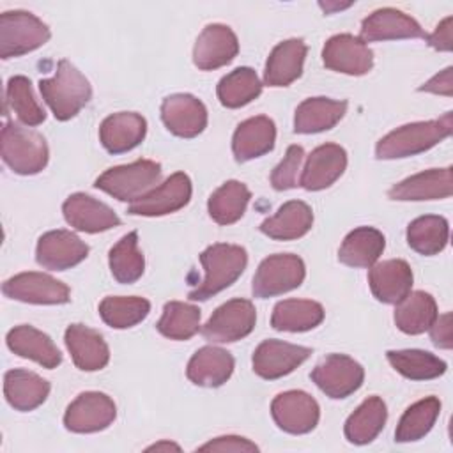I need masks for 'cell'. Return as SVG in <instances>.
Wrapping results in <instances>:
<instances>
[{
  "label": "cell",
  "instance_id": "1",
  "mask_svg": "<svg viewBox=\"0 0 453 453\" xmlns=\"http://www.w3.org/2000/svg\"><path fill=\"white\" fill-rule=\"evenodd\" d=\"M453 113L448 111L435 120L412 122L382 136L375 147L379 159H400L416 156L435 147L439 142L451 134Z\"/></svg>",
  "mask_w": 453,
  "mask_h": 453
},
{
  "label": "cell",
  "instance_id": "2",
  "mask_svg": "<svg viewBox=\"0 0 453 453\" xmlns=\"http://www.w3.org/2000/svg\"><path fill=\"white\" fill-rule=\"evenodd\" d=\"M39 90L57 120L73 119L92 97L88 80L65 58L58 62L53 78L39 81Z\"/></svg>",
  "mask_w": 453,
  "mask_h": 453
},
{
  "label": "cell",
  "instance_id": "3",
  "mask_svg": "<svg viewBox=\"0 0 453 453\" xmlns=\"http://www.w3.org/2000/svg\"><path fill=\"white\" fill-rule=\"evenodd\" d=\"M205 271L203 281L189 292L191 301H207L218 292L230 287L246 269L248 253L237 244H212L200 255Z\"/></svg>",
  "mask_w": 453,
  "mask_h": 453
},
{
  "label": "cell",
  "instance_id": "4",
  "mask_svg": "<svg viewBox=\"0 0 453 453\" xmlns=\"http://www.w3.org/2000/svg\"><path fill=\"white\" fill-rule=\"evenodd\" d=\"M2 159L14 173H39L48 165L46 140L37 131L5 122L2 127Z\"/></svg>",
  "mask_w": 453,
  "mask_h": 453
},
{
  "label": "cell",
  "instance_id": "5",
  "mask_svg": "<svg viewBox=\"0 0 453 453\" xmlns=\"http://www.w3.org/2000/svg\"><path fill=\"white\" fill-rule=\"evenodd\" d=\"M161 165L152 159H138L129 165L108 168L101 173L94 186L120 202H134L157 184Z\"/></svg>",
  "mask_w": 453,
  "mask_h": 453
},
{
  "label": "cell",
  "instance_id": "6",
  "mask_svg": "<svg viewBox=\"0 0 453 453\" xmlns=\"http://www.w3.org/2000/svg\"><path fill=\"white\" fill-rule=\"evenodd\" d=\"M50 35L48 25L32 12L5 11L0 14V57L4 60L41 48Z\"/></svg>",
  "mask_w": 453,
  "mask_h": 453
},
{
  "label": "cell",
  "instance_id": "7",
  "mask_svg": "<svg viewBox=\"0 0 453 453\" xmlns=\"http://www.w3.org/2000/svg\"><path fill=\"white\" fill-rule=\"evenodd\" d=\"M306 276L303 258L292 253H276L264 258L253 278V296L267 299L297 288Z\"/></svg>",
  "mask_w": 453,
  "mask_h": 453
},
{
  "label": "cell",
  "instance_id": "8",
  "mask_svg": "<svg viewBox=\"0 0 453 453\" xmlns=\"http://www.w3.org/2000/svg\"><path fill=\"white\" fill-rule=\"evenodd\" d=\"M257 322V310L248 299H230L218 306L202 327L209 342L228 343L248 336Z\"/></svg>",
  "mask_w": 453,
  "mask_h": 453
},
{
  "label": "cell",
  "instance_id": "9",
  "mask_svg": "<svg viewBox=\"0 0 453 453\" xmlns=\"http://www.w3.org/2000/svg\"><path fill=\"white\" fill-rule=\"evenodd\" d=\"M310 377L322 393L338 400L347 398L361 388L365 370L345 354H329L311 370Z\"/></svg>",
  "mask_w": 453,
  "mask_h": 453
},
{
  "label": "cell",
  "instance_id": "10",
  "mask_svg": "<svg viewBox=\"0 0 453 453\" xmlns=\"http://www.w3.org/2000/svg\"><path fill=\"white\" fill-rule=\"evenodd\" d=\"M117 416L113 400L99 391L78 395L64 414V425L74 434H92L108 428Z\"/></svg>",
  "mask_w": 453,
  "mask_h": 453
},
{
  "label": "cell",
  "instance_id": "11",
  "mask_svg": "<svg viewBox=\"0 0 453 453\" xmlns=\"http://www.w3.org/2000/svg\"><path fill=\"white\" fill-rule=\"evenodd\" d=\"M4 296L32 304H62L69 301V287L44 273H19L2 285Z\"/></svg>",
  "mask_w": 453,
  "mask_h": 453
},
{
  "label": "cell",
  "instance_id": "12",
  "mask_svg": "<svg viewBox=\"0 0 453 453\" xmlns=\"http://www.w3.org/2000/svg\"><path fill=\"white\" fill-rule=\"evenodd\" d=\"M271 414L274 423L287 434L301 435L311 432L320 418L319 403L304 391L280 393L271 403Z\"/></svg>",
  "mask_w": 453,
  "mask_h": 453
},
{
  "label": "cell",
  "instance_id": "13",
  "mask_svg": "<svg viewBox=\"0 0 453 453\" xmlns=\"http://www.w3.org/2000/svg\"><path fill=\"white\" fill-rule=\"evenodd\" d=\"M191 198V180L184 172L172 173L161 186L131 202L127 212L133 216H165L182 209Z\"/></svg>",
  "mask_w": 453,
  "mask_h": 453
},
{
  "label": "cell",
  "instance_id": "14",
  "mask_svg": "<svg viewBox=\"0 0 453 453\" xmlns=\"http://www.w3.org/2000/svg\"><path fill=\"white\" fill-rule=\"evenodd\" d=\"M88 255V246L69 230H51L39 237L35 248V260L39 265L51 271H65Z\"/></svg>",
  "mask_w": 453,
  "mask_h": 453
},
{
  "label": "cell",
  "instance_id": "15",
  "mask_svg": "<svg viewBox=\"0 0 453 453\" xmlns=\"http://www.w3.org/2000/svg\"><path fill=\"white\" fill-rule=\"evenodd\" d=\"M324 65L331 71L363 76L373 67V53L359 37L338 34L327 39L322 50Z\"/></svg>",
  "mask_w": 453,
  "mask_h": 453
},
{
  "label": "cell",
  "instance_id": "16",
  "mask_svg": "<svg viewBox=\"0 0 453 453\" xmlns=\"http://www.w3.org/2000/svg\"><path fill=\"white\" fill-rule=\"evenodd\" d=\"M311 354V349L281 340H264L253 352V372L267 380L294 372Z\"/></svg>",
  "mask_w": 453,
  "mask_h": 453
},
{
  "label": "cell",
  "instance_id": "17",
  "mask_svg": "<svg viewBox=\"0 0 453 453\" xmlns=\"http://www.w3.org/2000/svg\"><path fill=\"white\" fill-rule=\"evenodd\" d=\"M239 51L237 35L221 23L207 25L193 48V62L202 71H212L230 64Z\"/></svg>",
  "mask_w": 453,
  "mask_h": 453
},
{
  "label": "cell",
  "instance_id": "18",
  "mask_svg": "<svg viewBox=\"0 0 453 453\" xmlns=\"http://www.w3.org/2000/svg\"><path fill=\"white\" fill-rule=\"evenodd\" d=\"M161 119L175 136L195 138L207 126V110L191 94H172L161 104Z\"/></svg>",
  "mask_w": 453,
  "mask_h": 453
},
{
  "label": "cell",
  "instance_id": "19",
  "mask_svg": "<svg viewBox=\"0 0 453 453\" xmlns=\"http://www.w3.org/2000/svg\"><path fill=\"white\" fill-rule=\"evenodd\" d=\"M62 212L73 228L87 234L104 232L120 225V218L113 212V209L85 193L71 195L64 202Z\"/></svg>",
  "mask_w": 453,
  "mask_h": 453
},
{
  "label": "cell",
  "instance_id": "20",
  "mask_svg": "<svg viewBox=\"0 0 453 453\" xmlns=\"http://www.w3.org/2000/svg\"><path fill=\"white\" fill-rule=\"evenodd\" d=\"M425 35L426 34L414 18L398 9L384 7L373 11L368 18L363 19L359 39L363 42H373L391 39H418Z\"/></svg>",
  "mask_w": 453,
  "mask_h": 453
},
{
  "label": "cell",
  "instance_id": "21",
  "mask_svg": "<svg viewBox=\"0 0 453 453\" xmlns=\"http://www.w3.org/2000/svg\"><path fill=\"white\" fill-rule=\"evenodd\" d=\"M347 168V152L336 143H324L311 150L299 184L308 191L329 188Z\"/></svg>",
  "mask_w": 453,
  "mask_h": 453
},
{
  "label": "cell",
  "instance_id": "22",
  "mask_svg": "<svg viewBox=\"0 0 453 453\" xmlns=\"http://www.w3.org/2000/svg\"><path fill=\"white\" fill-rule=\"evenodd\" d=\"M453 191V172L451 166L432 168L411 175L389 189L391 200L416 202V200H441L451 196Z\"/></svg>",
  "mask_w": 453,
  "mask_h": 453
},
{
  "label": "cell",
  "instance_id": "23",
  "mask_svg": "<svg viewBox=\"0 0 453 453\" xmlns=\"http://www.w3.org/2000/svg\"><path fill=\"white\" fill-rule=\"evenodd\" d=\"M412 280V269L402 258L377 262L368 273L372 294L377 301L386 304H396L402 301L411 292Z\"/></svg>",
  "mask_w": 453,
  "mask_h": 453
},
{
  "label": "cell",
  "instance_id": "24",
  "mask_svg": "<svg viewBox=\"0 0 453 453\" xmlns=\"http://www.w3.org/2000/svg\"><path fill=\"white\" fill-rule=\"evenodd\" d=\"M147 122L134 111H119L106 117L99 127V140L110 154H122L143 142Z\"/></svg>",
  "mask_w": 453,
  "mask_h": 453
},
{
  "label": "cell",
  "instance_id": "25",
  "mask_svg": "<svg viewBox=\"0 0 453 453\" xmlns=\"http://www.w3.org/2000/svg\"><path fill=\"white\" fill-rule=\"evenodd\" d=\"M65 345L74 365L83 372H96L108 365L110 349L103 336L83 324H71L65 329Z\"/></svg>",
  "mask_w": 453,
  "mask_h": 453
},
{
  "label": "cell",
  "instance_id": "26",
  "mask_svg": "<svg viewBox=\"0 0 453 453\" xmlns=\"http://www.w3.org/2000/svg\"><path fill=\"white\" fill-rule=\"evenodd\" d=\"M276 140V126L265 117H251L241 122L232 138V150L239 163L260 157L273 150Z\"/></svg>",
  "mask_w": 453,
  "mask_h": 453
},
{
  "label": "cell",
  "instance_id": "27",
  "mask_svg": "<svg viewBox=\"0 0 453 453\" xmlns=\"http://www.w3.org/2000/svg\"><path fill=\"white\" fill-rule=\"evenodd\" d=\"M5 342L14 354H18L19 357L32 359L44 368L51 370L62 363V354L53 343V340L46 333L35 329L34 326L23 324L12 327L7 333Z\"/></svg>",
  "mask_w": 453,
  "mask_h": 453
},
{
  "label": "cell",
  "instance_id": "28",
  "mask_svg": "<svg viewBox=\"0 0 453 453\" xmlns=\"http://www.w3.org/2000/svg\"><path fill=\"white\" fill-rule=\"evenodd\" d=\"M306 51L308 48L303 39H287L274 46L265 62L264 83L269 87H287L296 81L303 73Z\"/></svg>",
  "mask_w": 453,
  "mask_h": 453
},
{
  "label": "cell",
  "instance_id": "29",
  "mask_svg": "<svg viewBox=\"0 0 453 453\" xmlns=\"http://www.w3.org/2000/svg\"><path fill=\"white\" fill-rule=\"evenodd\" d=\"M234 372V357L230 352L219 347H202L198 349L186 368L188 379L203 388H218L225 384Z\"/></svg>",
  "mask_w": 453,
  "mask_h": 453
},
{
  "label": "cell",
  "instance_id": "30",
  "mask_svg": "<svg viewBox=\"0 0 453 453\" xmlns=\"http://www.w3.org/2000/svg\"><path fill=\"white\" fill-rule=\"evenodd\" d=\"M4 395L16 411H34L48 398L50 382L34 372L14 368L4 377Z\"/></svg>",
  "mask_w": 453,
  "mask_h": 453
},
{
  "label": "cell",
  "instance_id": "31",
  "mask_svg": "<svg viewBox=\"0 0 453 453\" xmlns=\"http://www.w3.org/2000/svg\"><path fill=\"white\" fill-rule=\"evenodd\" d=\"M347 111V101L329 97L304 99L294 115V131L301 134L320 133L334 127Z\"/></svg>",
  "mask_w": 453,
  "mask_h": 453
},
{
  "label": "cell",
  "instance_id": "32",
  "mask_svg": "<svg viewBox=\"0 0 453 453\" xmlns=\"http://www.w3.org/2000/svg\"><path fill=\"white\" fill-rule=\"evenodd\" d=\"M313 225L311 207L301 200H290L283 203L278 212L262 221L260 230L278 241L299 239L310 232Z\"/></svg>",
  "mask_w": 453,
  "mask_h": 453
},
{
  "label": "cell",
  "instance_id": "33",
  "mask_svg": "<svg viewBox=\"0 0 453 453\" xmlns=\"http://www.w3.org/2000/svg\"><path fill=\"white\" fill-rule=\"evenodd\" d=\"M386 239L373 226H359L347 234L340 250L338 260L349 267H372L382 255Z\"/></svg>",
  "mask_w": 453,
  "mask_h": 453
},
{
  "label": "cell",
  "instance_id": "34",
  "mask_svg": "<svg viewBox=\"0 0 453 453\" xmlns=\"http://www.w3.org/2000/svg\"><path fill=\"white\" fill-rule=\"evenodd\" d=\"M437 315L435 299L428 292L416 290L396 303L395 324L407 334H421L430 329Z\"/></svg>",
  "mask_w": 453,
  "mask_h": 453
},
{
  "label": "cell",
  "instance_id": "35",
  "mask_svg": "<svg viewBox=\"0 0 453 453\" xmlns=\"http://www.w3.org/2000/svg\"><path fill=\"white\" fill-rule=\"evenodd\" d=\"M324 320V308L310 299H285L280 301L271 317V326L276 331H308Z\"/></svg>",
  "mask_w": 453,
  "mask_h": 453
},
{
  "label": "cell",
  "instance_id": "36",
  "mask_svg": "<svg viewBox=\"0 0 453 453\" xmlns=\"http://www.w3.org/2000/svg\"><path fill=\"white\" fill-rule=\"evenodd\" d=\"M386 419L388 409L382 398L370 396L347 418L345 437L352 444H368L380 434Z\"/></svg>",
  "mask_w": 453,
  "mask_h": 453
},
{
  "label": "cell",
  "instance_id": "37",
  "mask_svg": "<svg viewBox=\"0 0 453 453\" xmlns=\"http://www.w3.org/2000/svg\"><path fill=\"white\" fill-rule=\"evenodd\" d=\"M250 198L251 193L246 184L239 180H226L209 196V216L218 225H232L242 218Z\"/></svg>",
  "mask_w": 453,
  "mask_h": 453
},
{
  "label": "cell",
  "instance_id": "38",
  "mask_svg": "<svg viewBox=\"0 0 453 453\" xmlns=\"http://www.w3.org/2000/svg\"><path fill=\"white\" fill-rule=\"evenodd\" d=\"M449 237V226L446 218L435 216V214H426L419 216L414 221L409 223L407 226V242L409 246L421 253V255H437L441 253Z\"/></svg>",
  "mask_w": 453,
  "mask_h": 453
},
{
  "label": "cell",
  "instance_id": "39",
  "mask_svg": "<svg viewBox=\"0 0 453 453\" xmlns=\"http://www.w3.org/2000/svg\"><path fill=\"white\" fill-rule=\"evenodd\" d=\"M386 357L400 375L411 380L437 379L446 372V363L442 359H439L432 352L419 349L388 350Z\"/></svg>",
  "mask_w": 453,
  "mask_h": 453
},
{
  "label": "cell",
  "instance_id": "40",
  "mask_svg": "<svg viewBox=\"0 0 453 453\" xmlns=\"http://www.w3.org/2000/svg\"><path fill=\"white\" fill-rule=\"evenodd\" d=\"M441 412V402L437 396H426L416 403H412L400 418L396 430H395V441L396 442H412L425 437L432 426L435 425V419Z\"/></svg>",
  "mask_w": 453,
  "mask_h": 453
},
{
  "label": "cell",
  "instance_id": "41",
  "mask_svg": "<svg viewBox=\"0 0 453 453\" xmlns=\"http://www.w3.org/2000/svg\"><path fill=\"white\" fill-rule=\"evenodd\" d=\"M218 99L226 108H241L262 92V83L251 67H237L218 83Z\"/></svg>",
  "mask_w": 453,
  "mask_h": 453
},
{
  "label": "cell",
  "instance_id": "42",
  "mask_svg": "<svg viewBox=\"0 0 453 453\" xmlns=\"http://www.w3.org/2000/svg\"><path fill=\"white\" fill-rule=\"evenodd\" d=\"M150 311V303L138 296H108L99 303L103 322L115 329H127L142 322Z\"/></svg>",
  "mask_w": 453,
  "mask_h": 453
},
{
  "label": "cell",
  "instance_id": "43",
  "mask_svg": "<svg viewBox=\"0 0 453 453\" xmlns=\"http://www.w3.org/2000/svg\"><path fill=\"white\" fill-rule=\"evenodd\" d=\"M110 271L119 283H134L142 278L145 258L138 250V234L129 232L108 253Z\"/></svg>",
  "mask_w": 453,
  "mask_h": 453
},
{
  "label": "cell",
  "instance_id": "44",
  "mask_svg": "<svg viewBox=\"0 0 453 453\" xmlns=\"http://www.w3.org/2000/svg\"><path fill=\"white\" fill-rule=\"evenodd\" d=\"M156 327L170 340H189L200 329V310L189 303L170 301L165 304Z\"/></svg>",
  "mask_w": 453,
  "mask_h": 453
},
{
  "label": "cell",
  "instance_id": "45",
  "mask_svg": "<svg viewBox=\"0 0 453 453\" xmlns=\"http://www.w3.org/2000/svg\"><path fill=\"white\" fill-rule=\"evenodd\" d=\"M5 103L27 126H39L46 119L44 110L34 97V90L27 76H12L7 81Z\"/></svg>",
  "mask_w": 453,
  "mask_h": 453
},
{
  "label": "cell",
  "instance_id": "46",
  "mask_svg": "<svg viewBox=\"0 0 453 453\" xmlns=\"http://www.w3.org/2000/svg\"><path fill=\"white\" fill-rule=\"evenodd\" d=\"M304 159V150L299 145H290L287 149L285 157L280 161V165L273 170L271 173V184L274 189L278 191H285V189H292L299 184V170H301V163Z\"/></svg>",
  "mask_w": 453,
  "mask_h": 453
},
{
  "label": "cell",
  "instance_id": "47",
  "mask_svg": "<svg viewBox=\"0 0 453 453\" xmlns=\"http://www.w3.org/2000/svg\"><path fill=\"white\" fill-rule=\"evenodd\" d=\"M198 451H258V446L239 435H221L198 448Z\"/></svg>",
  "mask_w": 453,
  "mask_h": 453
},
{
  "label": "cell",
  "instance_id": "48",
  "mask_svg": "<svg viewBox=\"0 0 453 453\" xmlns=\"http://www.w3.org/2000/svg\"><path fill=\"white\" fill-rule=\"evenodd\" d=\"M430 338L439 349H451V313L437 315L435 322L430 326Z\"/></svg>",
  "mask_w": 453,
  "mask_h": 453
},
{
  "label": "cell",
  "instance_id": "49",
  "mask_svg": "<svg viewBox=\"0 0 453 453\" xmlns=\"http://www.w3.org/2000/svg\"><path fill=\"white\" fill-rule=\"evenodd\" d=\"M451 23H453V18L448 16L435 27V30L430 35H425L432 48H435L439 51L451 50Z\"/></svg>",
  "mask_w": 453,
  "mask_h": 453
},
{
  "label": "cell",
  "instance_id": "50",
  "mask_svg": "<svg viewBox=\"0 0 453 453\" xmlns=\"http://www.w3.org/2000/svg\"><path fill=\"white\" fill-rule=\"evenodd\" d=\"M451 67H446L434 78H430L426 83L419 87V92H432V94H441V96H451L453 94V80H451Z\"/></svg>",
  "mask_w": 453,
  "mask_h": 453
},
{
  "label": "cell",
  "instance_id": "51",
  "mask_svg": "<svg viewBox=\"0 0 453 453\" xmlns=\"http://www.w3.org/2000/svg\"><path fill=\"white\" fill-rule=\"evenodd\" d=\"M170 449H175V451H180V448L170 441H161V442H156L152 446L147 448V451H170Z\"/></svg>",
  "mask_w": 453,
  "mask_h": 453
},
{
  "label": "cell",
  "instance_id": "52",
  "mask_svg": "<svg viewBox=\"0 0 453 453\" xmlns=\"http://www.w3.org/2000/svg\"><path fill=\"white\" fill-rule=\"evenodd\" d=\"M349 5H352V4L349 2V4H333V5H327V4H324V2H320V7H322L326 12H333V11H338V9H345V7H349Z\"/></svg>",
  "mask_w": 453,
  "mask_h": 453
}]
</instances>
